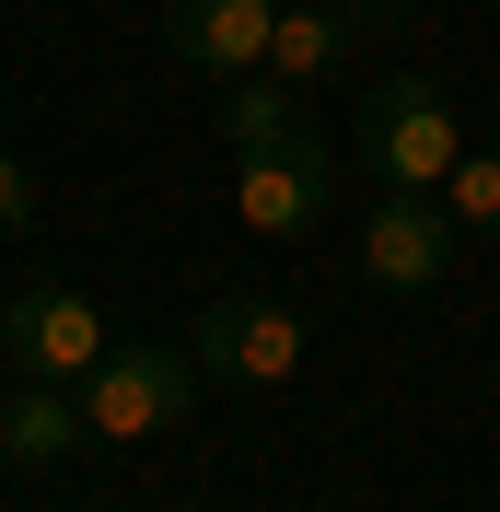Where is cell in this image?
I'll return each mask as SVG.
<instances>
[{
    "instance_id": "cell-1",
    "label": "cell",
    "mask_w": 500,
    "mask_h": 512,
    "mask_svg": "<svg viewBox=\"0 0 500 512\" xmlns=\"http://www.w3.org/2000/svg\"><path fill=\"white\" fill-rule=\"evenodd\" d=\"M361 163H373V187L442 198V175L466 163V117H454V94L419 82V70L373 82V94H361Z\"/></svg>"
},
{
    "instance_id": "cell-2",
    "label": "cell",
    "mask_w": 500,
    "mask_h": 512,
    "mask_svg": "<svg viewBox=\"0 0 500 512\" xmlns=\"http://www.w3.org/2000/svg\"><path fill=\"white\" fill-rule=\"evenodd\" d=\"M198 408V350H163V338H140V350H105L94 373H82V419H94V443H152V431H175V419Z\"/></svg>"
},
{
    "instance_id": "cell-3",
    "label": "cell",
    "mask_w": 500,
    "mask_h": 512,
    "mask_svg": "<svg viewBox=\"0 0 500 512\" xmlns=\"http://www.w3.org/2000/svg\"><path fill=\"white\" fill-rule=\"evenodd\" d=\"M0 350H12V373H35V384H82L117 338H105V303H94V291L35 280V291L0 303Z\"/></svg>"
},
{
    "instance_id": "cell-4",
    "label": "cell",
    "mask_w": 500,
    "mask_h": 512,
    "mask_svg": "<svg viewBox=\"0 0 500 512\" xmlns=\"http://www.w3.org/2000/svg\"><path fill=\"white\" fill-rule=\"evenodd\" d=\"M198 373L245 384V396H280L303 373V315H291L280 291H221L210 315H198Z\"/></svg>"
},
{
    "instance_id": "cell-5",
    "label": "cell",
    "mask_w": 500,
    "mask_h": 512,
    "mask_svg": "<svg viewBox=\"0 0 500 512\" xmlns=\"http://www.w3.org/2000/svg\"><path fill=\"white\" fill-rule=\"evenodd\" d=\"M326 198H338V152H326V140H291V152H245L233 163V210H245V233H268V245L314 233Z\"/></svg>"
},
{
    "instance_id": "cell-6",
    "label": "cell",
    "mask_w": 500,
    "mask_h": 512,
    "mask_svg": "<svg viewBox=\"0 0 500 512\" xmlns=\"http://www.w3.org/2000/svg\"><path fill=\"white\" fill-rule=\"evenodd\" d=\"M442 268H454V210L384 187V210L361 222V280H373V291H431Z\"/></svg>"
},
{
    "instance_id": "cell-7",
    "label": "cell",
    "mask_w": 500,
    "mask_h": 512,
    "mask_svg": "<svg viewBox=\"0 0 500 512\" xmlns=\"http://www.w3.org/2000/svg\"><path fill=\"white\" fill-rule=\"evenodd\" d=\"M268 35H280V0H163V47L210 82L268 70Z\"/></svg>"
},
{
    "instance_id": "cell-8",
    "label": "cell",
    "mask_w": 500,
    "mask_h": 512,
    "mask_svg": "<svg viewBox=\"0 0 500 512\" xmlns=\"http://www.w3.org/2000/svg\"><path fill=\"white\" fill-rule=\"evenodd\" d=\"M70 443H94V419H82V384H35L0 408V466H59Z\"/></svg>"
},
{
    "instance_id": "cell-9",
    "label": "cell",
    "mask_w": 500,
    "mask_h": 512,
    "mask_svg": "<svg viewBox=\"0 0 500 512\" xmlns=\"http://www.w3.org/2000/svg\"><path fill=\"white\" fill-rule=\"evenodd\" d=\"M291 140H314L303 105H291L280 70H245V82H221V152L245 163V152H291Z\"/></svg>"
},
{
    "instance_id": "cell-10",
    "label": "cell",
    "mask_w": 500,
    "mask_h": 512,
    "mask_svg": "<svg viewBox=\"0 0 500 512\" xmlns=\"http://www.w3.org/2000/svg\"><path fill=\"white\" fill-rule=\"evenodd\" d=\"M349 0H280V35H268V70H280L291 94H303V82H326V70L349 59Z\"/></svg>"
},
{
    "instance_id": "cell-11",
    "label": "cell",
    "mask_w": 500,
    "mask_h": 512,
    "mask_svg": "<svg viewBox=\"0 0 500 512\" xmlns=\"http://www.w3.org/2000/svg\"><path fill=\"white\" fill-rule=\"evenodd\" d=\"M442 210H454V233H500V152L454 163V175H442Z\"/></svg>"
},
{
    "instance_id": "cell-12",
    "label": "cell",
    "mask_w": 500,
    "mask_h": 512,
    "mask_svg": "<svg viewBox=\"0 0 500 512\" xmlns=\"http://www.w3.org/2000/svg\"><path fill=\"white\" fill-rule=\"evenodd\" d=\"M35 222V175H24V152H0V233H24Z\"/></svg>"
},
{
    "instance_id": "cell-13",
    "label": "cell",
    "mask_w": 500,
    "mask_h": 512,
    "mask_svg": "<svg viewBox=\"0 0 500 512\" xmlns=\"http://www.w3.org/2000/svg\"><path fill=\"white\" fill-rule=\"evenodd\" d=\"M396 12H407V0H349V24H396Z\"/></svg>"
},
{
    "instance_id": "cell-14",
    "label": "cell",
    "mask_w": 500,
    "mask_h": 512,
    "mask_svg": "<svg viewBox=\"0 0 500 512\" xmlns=\"http://www.w3.org/2000/svg\"><path fill=\"white\" fill-rule=\"evenodd\" d=\"M489 12H500V0H489Z\"/></svg>"
}]
</instances>
